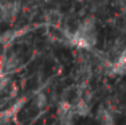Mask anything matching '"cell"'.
<instances>
[{
	"instance_id": "obj_4",
	"label": "cell",
	"mask_w": 126,
	"mask_h": 125,
	"mask_svg": "<svg viewBox=\"0 0 126 125\" xmlns=\"http://www.w3.org/2000/svg\"><path fill=\"white\" fill-rule=\"evenodd\" d=\"M0 36H1V31H0Z\"/></svg>"
},
{
	"instance_id": "obj_1",
	"label": "cell",
	"mask_w": 126,
	"mask_h": 125,
	"mask_svg": "<svg viewBox=\"0 0 126 125\" xmlns=\"http://www.w3.org/2000/svg\"><path fill=\"white\" fill-rule=\"evenodd\" d=\"M19 63H20V61H19V58H17V55H15V54H11V55H8V56H5L4 59H3V62H1V65H0V67H1L4 71H14V70H16L17 67H19Z\"/></svg>"
},
{
	"instance_id": "obj_2",
	"label": "cell",
	"mask_w": 126,
	"mask_h": 125,
	"mask_svg": "<svg viewBox=\"0 0 126 125\" xmlns=\"http://www.w3.org/2000/svg\"><path fill=\"white\" fill-rule=\"evenodd\" d=\"M73 112L75 113V114H78V116H82V117L83 116H87L90 113V105L87 104L86 100H80V101H78L77 105L74 106Z\"/></svg>"
},
{
	"instance_id": "obj_3",
	"label": "cell",
	"mask_w": 126,
	"mask_h": 125,
	"mask_svg": "<svg viewBox=\"0 0 126 125\" xmlns=\"http://www.w3.org/2000/svg\"><path fill=\"white\" fill-rule=\"evenodd\" d=\"M47 104H48V98H47V96L44 93H39L38 96L35 97V105H36L38 109L43 110L47 106Z\"/></svg>"
}]
</instances>
